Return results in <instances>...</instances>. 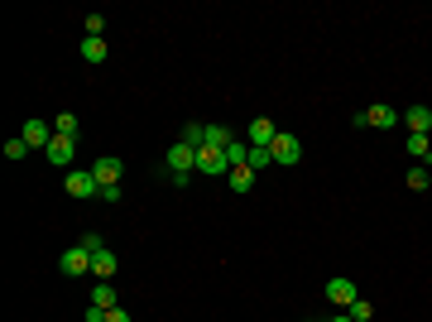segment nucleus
Instances as JSON below:
<instances>
[{"mask_svg": "<svg viewBox=\"0 0 432 322\" xmlns=\"http://www.w3.org/2000/svg\"><path fill=\"white\" fill-rule=\"evenodd\" d=\"M29 154V144H25V135H15V140H5V159L10 163H20Z\"/></svg>", "mask_w": 432, "mask_h": 322, "instance_id": "obj_22", "label": "nucleus"}, {"mask_svg": "<svg viewBox=\"0 0 432 322\" xmlns=\"http://www.w3.org/2000/svg\"><path fill=\"white\" fill-rule=\"evenodd\" d=\"M120 197H125V188H120V183H110V188H101V202H120Z\"/></svg>", "mask_w": 432, "mask_h": 322, "instance_id": "obj_28", "label": "nucleus"}, {"mask_svg": "<svg viewBox=\"0 0 432 322\" xmlns=\"http://www.w3.org/2000/svg\"><path fill=\"white\" fill-rule=\"evenodd\" d=\"M351 318H355V322H370V318H375V303L355 298V303H351Z\"/></svg>", "mask_w": 432, "mask_h": 322, "instance_id": "obj_24", "label": "nucleus"}, {"mask_svg": "<svg viewBox=\"0 0 432 322\" xmlns=\"http://www.w3.org/2000/svg\"><path fill=\"white\" fill-rule=\"evenodd\" d=\"M82 58L87 63H106V39H82Z\"/></svg>", "mask_w": 432, "mask_h": 322, "instance_id": "obj_20", "label": "nucleus"}, {"mask_svg": "<svg viewBox=\"0 0 432 322\" xmlns=\"http://www.w3.org/2000/svg\"><path fill=\"white\" fill-rule=\"evenodd\" d=\"M226 159H231V168H245V163H250V144H245V140H231V144H226Z\"/></svg>", "mask_w": 432, "mask_h": 322, "instance_id": "obj_19", "label": "nucleus"}, {"mask_svg": "<svg viewBox=\"0 0 432 322\" xmlns=\"http://www.w3.org/2000/svg\"><path fill=\"white\" fill-rule=\"evenodd\" d=\"M63 188H68V197H101V183H96L91 168H68Z\"/></svg>", "mask_w": 432, "mask_h": 322, "instance_id": "obj_3", "label": "nucleus"}, {"mask_svg": "<svg viewBox=\"0 0 432 322\" xmlns=\"http://www.w3.org/2000/svg\"><path fill=\"white\" fill-rule=\"evenodd\" d=\"M404 149L413 154V159H428V154H432V135H408Z\"/></svg>", "mask_w": 432, "mask_h": 322, "instance_id": "obj_16", "label": "nucleus"}, {"mask_svg": "<svg viewBox=\"0 0 432 322\" xmlns=\"http://www.w3.org/2000/svg\"><path fill=\"white\" fill-rule=\"evenodd\" d=\"M326 298H331L336 308H351V303H355V284H351V279H341V274H336V279L326 284Z\"/></svg>", "mask_w": 432, "mask_h": 322, "instance_id": "obj_10", "label": "nucleus"}, {"mask_svg": "<svg viewBox=\"0 0 432 322\" xmlns=\"http://www.w3.org/2000/svg\"><path fill=\"white\" fill-rule=\"evenodd\" d=\"M269 154H274V168H293V163L303 159V140H298L293 130H279L274 144H269Z\"/></svg>", "mask_w": 432, "mask_h": 322, "instance_id": "obj_2", "label": "nucleus"}, {"mask_svg": "<svg viewBox=\"0 0 432 322\" xmlns=\"http://www.w3.org/2000/svg\"><path fill=\"white\" fill-rule=\"evenodd\" d=\"M163 168H168V173H173V183L183 188V183L192 178V168H197V149H192L188 140H173V144H168V154H163Z\"/></svg>", "mask_w": 432, "mask_h": 322, "instance_id": "obj_1", "label": "nucleus"}, {"mask_svg": "<svg viewBox=\"0 0 432 322\" xmlns=\"http://www.w3.org/2000/svg\"><path fill=\"white\" fill-rule=\"evenodd\" d=\"M178 140H188L192 149H202V144H207V125H202V120H188V125H183V135H178Z\"/></svg>", "mask_w": 432, "mask_h": 322, "instance_id": "obj_18", "label": "nucleus"}, {"mask_svg": "<svg viewBox=\"0 0 432 322\" xmlns=\"http://www.w3.org/2000/svg\"><path fill=\"white\" fill-rule=\"evenodd\" d=\"M197 168H202V178H216V173H231V159H226V149H197Z\"/></svg>", "mask_w": 432, "mask_h": 322, "instance_id": "obj_6", "label": "nucleus"}, {"mask_svg": "<svg viewBox=\"0 0 432 322\" xmlns=\"http://www.w3.org/2000/svg\"><path fill=\"white\" fill-rule=\"evenodd\" d=\"M91 173H96V183H101V188H110V183H120V173H125V163L115 159V154H101V159L91 163Z\"/></svg>", "mask_w": 432, "mask_h": 322, "instance_id": "obj_8", "label": "nucleus"}, {"mask_svg": "<svg viewBox=\"0 0 432 322\" xmlns=\"http://www.w3.org/2000/svg\"><path fill=\"white\" fill-rule=\"evenodd\" d=\"M226 183H231V192H250L255 188V168H250V163H245V168H231Z\"/></svg>", "mask_w": 432, "mask_h": 322, "instance_id": "obj_13", "label": "nucleus"}, {"mask_svg": "<svg viewBox=\"0 0 432 322\" xmlns=\"http://www.w3.org/2000/svg\"><path fill=\"white\" fill-rule=\"evenodd\" d=\"M331 322H355V318H351V313H346V318H331Z\"/></svg>", "mask_w": 432, "mask_h": 322, "instance_id": "obj_30", "label": "nucleus"}, {"mask_svg": "<svg viewBox=\"0 0 432 322\" xmlns=\"http://www.w3.org/2000/svg\"><path fill=\"white\" fill-rule=\"evenodd\" d=\"M106 322H130V313H125V308L115 303V308H110V313H106Z\"/></svg>", "mask_w": 432, "mask_h": 322, "instance_id": "obj_29", "label": "nucleus"}, {"mask_svg": "<svg viewBox=\"0 0 432 322\" xmlns=\"http://www.w3.org/2000/svg\"><path fill=\"white\" fill-rule=\"evenodd\" d=\"M44 154H49V163H53V168H68V163H72V140H63V135H53Z\"/></svg>", "mask_w": 432, "mask_h": 322, "instance_id": "obj_11", "label": "nucleus"}, {"mask_svg": "<svg viewBox=\"0 0 432 322\" xmlns=\"http://www.w3.org/2000/svg\"><path fill=\"white\" fill-rule=\"evenodd\" d=\"M274 135H279V125H274L269 116H255V120H250V130H245V144H255V149H269Z\"/></svg>", "mask_w": 432, "mask_h": 322, "instance_id": "obj_5", "label": "nucleus"}, {"mask_svg": "<svg viewBox=\"0 0 432 322\" xmlns=\"http://www.w3.org/2000/svg\"><path fill=\"white\" fill-rule=\"evenodd\" d=\"M404 125H408V135H432V106H408Z\"/></svg>", "mask_w": 432, "mask_h": 322, "instance_id": "obj_9", "label": "nucleus"}, {"mask_svg": "<svg viewBox=\"0 0 432 322\" xmlns=\"http://www.w3.org/2000/svg\"><path fill=\"white\" fill-rule=\"evenodd\" d=\"M91 308L110 313V308H115V289H110V284H91Z\"/></svg>", "mask_w": 432, "mask_h": 322, "instance_id": "obj_15", "label": "nucleus"}, {"mask_svg": "<svg viewBox=\"0 0 432 322\" xmlns=\"http://www.w3.org/2000/svg\"><path fill=\"white\" fill-rule=\"evenodd\" d=\"M115 265H120V260H115V250H106V245L91 255V274H96V279H110V274H115Z\"/></svg>", "mask_w": 432, "mask_h": 322, "instance_id": "obj_12", "label": "nucleus"}, {"mask_svg": "<svg viewBox=\"0 0 432 322\" xmlns=\"http://www.w3.org/2000/svg\"><path fill=\"white\" fill-rule=\"evenodd\" d=\"M82 250H91V255H96V250H101V245H106V241H101V236H96V231H87V236H82Z\"/></svg>", "mask_w": 432, "mask_h": 322, "instance_id": "obj_27", "label": "nucleus"}, {"mask_svg": "<svg viewBox=\"0 0 432 322\" xmlns=\"http://www.w3.org/2000/svg\"><path fill=\"white\" fill-rule=\"evenodd\" d=\"M231 140H236V130H226V125H207V144H202V149H226Z\"/></svg>", "mask_w": 432, "mask_h": 322, "instance_id": "obj_14", "label": "nucleus"}, {"mask_svg": "<svg viewBox=\"0 0 432 322\" xmlns=\"http://www.w3.org/2000/svg\"><path fill=\"white\" fill-rule=\"evenodd\" d=\"M428 183H432V173H428V168H408V188H413V192H423Z\"/></svg>", "mask_w": 432, "mask_h": 322, "instance_id": "obj_23", "label": "nucleus"}, {"mask_svg": "<svg viewBox=\"0 0 432 322\" xmlns=\"http://www.w3.org/2000/svg\"><path fill=\"white\" fill-rule=\"evenodd\" d=\"M20 135H25L29 149H49V140H53L49 120H39V116H34V120H25V125H20Z\"/></svg>", "mask_w": 432, "mask_h": 322, "instance_id": "obj_7", "label": "nucleus"}, {"mask_svg": "<svg viewBox=\"0 0 432 322\" xmlns=\"http://www.w3.org/2000/svg\"><path fill=\"white\" fill-rule=\"evenodd\" d=\"M101 29H106V15H87V39H101Z\"/></svg>", "mask_w": 432, "mask_h": 322, "instance_id": "obj_26", "label": "nucleus"}, {"mask_svg": "<svg viewBox=\"0 0 432 322\" xmlns=\"http://www.w3.org/2000/svg\"><path fill=\"white\" fill-rule=\"evenodd\" d=\"M370 125H379V130L399 125V111H394V106H370Z\"/></svg>", "mask_w": 432, "mask_h": 322, "instance_id": "obj_17", "label": "nucleus"}, {"mask_svg": "<svg viewBox=\"0 0 432 322\" xmlns=\"http://www.w3.org/2000/svg\"><path fill=\"white\" fill-rule=\"evenodd\" d=\"M53 135H63V140H77V116H72V111H63V116L53 120Z\"/></svg>", "mask_w": 432, "mask_h": 322, "instance_id": "obj_21", "label": "nucleus"}, {"mask_svg": "<svg viewBox=\"0 0 432 322\" xmlns=\"http://www.w3.org/2000/svg\"><path fill=\"white\" fill-rule=\"evenodd\" d=\"M250 168H274V154H269V149H255V144H250Z\"/></svg>", "mask_w": 432, "mask_h": 322, "instance_id": "obj_25", "label": "nucleus"}, {"mask_svg": "<svg viewBox=\"0 0 432 322\" xmlns=\"http://www.w3.org/2000/svg\"><path fill=\"white\" fill-rule=\"evenodd\" d=\"M58 274H68V279H82V274H91V250H82V245L63 250V255H58Z\"/></svg>", "mask_w": 432, "mask_h": 322, "instance_id": "obj_4", "label": "nucleus"}]
</instances>
